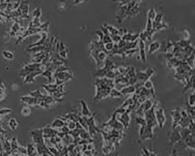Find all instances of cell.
Instances as JSON below:
<instances>
[{
    "label": "cell",
    "mask_w": 195,
    "mask_h": 156,
    "mask_svg": "<svg viewBox=\"0 0 195 156\" xmlns=\"http://www.w3.org/2000/svg\"><path fill=\"white\" fill-rule=\"evenodd\" d=\"M156 104V103L154 104L151 108L147 110L144 114L145 117V119L146 121L147 126L152 128L157 124L155 117V105Z\"/></svg>",
    "instance_id": "1"
},
{
    "label": "cell",
    "mask_w": 195,
    "mask_h": 156,
    "mask_svg": "<svg viewBox=\"0 0 195 156\" xmlns=\"http://www.w3.org/2000/svg\"><path fill=\"white\" fill-rule=\"evenodd\" d=\"M114 67L113 63L110 61L107 60L106 61L105 66L104 68L98 69L94 72L93 75L98 78H102L105 76L109 72L112 71Z\"/></svg>",
    "instance_id": "2"
},
{
    "label": "cell",
    "mask_w": 195,
    "mask_h": 156,
    "mask_svg": "<svg viewBox=\"0 0 195 156\" xmlns=\"http://www.w3.org/2000/svg\"><path fill=\"white\" fill-rule=\"evenodd\" d=\"M152 128L146 126L141 127L139 132V135L142 140L151 139L153 138V133Z\"/></svg>",
    "instance_id": "3"
},
{
    "label": "cell",
    "mask_w": 195,
    "mask_h": 156,
    "mask_svg": "<svg viewBox=\"0 0 195 156\" xmlns=\"http://www.w3.org/2000/svg\"><path fill=\"white\" fill-rule=\"evenodd\" d=\"M157 123L161 128H163L166 122V117L165 111L163 108H160L155 111Z\"/></svg>",
    "instance_id": "4"
},
{
    "label": "cell",
    "mask_w": 195,
    "mask_h": 156,
    "mask_svg": "<svg viewBox=\"0 0 195 156\" xmlns=\"http://www.w3.org/2000/svg\"><path fill=\"white\" fill-rule=\"evenodd\" d=\"M95 113L91 115L89 118H87L85 117L87 125L88 126V130L89 131L90 135H93L96 133L98 131V128L95 125L94 122V116Z\"/></svg>",
    "instance_id": "5"
},
{
    "label": "cell",
    "mask_w": 195,
    "mask_h": 156,
    "mask_svg": "<svg viewBox=\"0 0 195 156\" xmlns=\"http://www.w3.org/2000/svg\"><path fill=\"white\" fill-rule=\"evenodd\" d=\"M177 128H172V130L169 133V141L171 144H175L180 142L181 140L180 131L177 129Z\"/></svg>",
    "instance_id": "6"
},
{
    "label": "cell",
    "mask_w": 195,
    "mask_h": 156,
    "mask_svg": "<svg viewBox=\"0 0 195 156\" xmlns=\"http://www.w3.org/2000/svg\"><path fill=\"white\" fill-rule=\"evenodd\" d=\"M32 135L33 140L36 145L44 143L43 130L41 129L34 130L32 132Z\"/></svg>",
    "instance_id": "7"
},
{
    "label": "cell",
    "mask_w": 195,
    "mask_h": 156,
    "mask_svg": "<svg viewBox=\"0 0 195 156\" xmlns=\"http://www.w3.org/2000/svg\"><path fill=\"white\" fill-rule=\"evenodd\" d=\"M171 114L173 119L172 128H175L177 127V125L180 124L181 120L182 118L181 114L177 110L171 111Z\"/></svg>",
    "instance_id": "8"
},
{
    "label": "cell",
    "mask_w": 195,
    "mask_h": 156,
    "mask_svg": "<svg viewBox=\"0 0 195 156\" xmlns=\"http://www.w3.org/2000/svg\"><path fill=\"white\" fill-rule=\"evenodd\" d=\"M195 136L192 134L188 135L183 142L185 146L192 149H195Z\"/></svg>",
    "instance_id": "9"
},
{
    "label": "cell",
    "mask_w": 195,
    "mask_h": 156,
    "mask_svg": "<svg viewBox=\"0 0 195 156\" xmlns=\"http://www.w3.org/2000/svg\"><path fill=\"white\" fill-rule=\"evenodd\" d=\"M80 103L82 105V115L86 117L87 116H89V117L91 116V113L89 109L88 105L85 101L82 100H80Z\"/></svg>",
    "instance_id": "10"
},
{
    "label": "cell",
    "mask_w": 195,
    "mask_h": 156,
    "mask_svg": "<svg viewBox=\"0 0 195 156\" xmlns=\"http://www.w3.org/2000/svg\"><path fill=\"white\" fill-rule=\"evenodd\" d=\"M42 73V71H37L31 72L28 74L26 76V78L25 79V83H31L32 82H34V78L37 75L41 74Z\"/></svg>",
    "instance_id": "11"
},
{
    "label": "cell",
    "mask_w": 195,
    "mask_h": 156,
    "mask_svg": "<svg viewBox=\"0 0 195 156\" xmlns=\"http://www.w3.org/2000/svg\"><path fill=\"white\" fill-rule=\"evenodd\" d=\"M120 120L121 121V123H123L124 126H125V127H127L130 121V118L129 116H128V113H123L121 118H120Z\"/></svg>",
    "instance_id": "12"
},
{
    "label": "cell",
    "mask_w": 195,
    "mask_h": 156,
    "mask_svg": "<svg viewBox=\"0 0 195 156\" xmlns=\"http://www.w3.org/2000/svg\"><path fill=\"white\" fill-rule=\"evenodd\" d=\"M139 47L140 48V56L142 60L143 61H146V53L145 50V45L144 42H142V40L140 41V43H139Z\"/></svg>",
    "instance_id": "13"
},
{
    "label": "cell",
    "mask_w": 195,
    "mask_h": 156,
    "mask_svg": "<svg viewBox=\"0 0 195 156\" xmlns=\"http://www.w3.org/2000/svg\"><path fill=\"white\" fill-rule=\"evenodd\" d=\"M136 89L134 86H130L123 88L121 90V93L123 95H126L128 94L132 93L135 91Z\"/></svg>",
    "instance_id": "14"
},
{
    "label": "cell",
    "mask_w": 195,
    "mask_h": 156,
    "mask_svg": "<svg viewBox=\"0 0 195 156\" xmlns=\"http://www.w3.org/2000/svg\"><path fill=\"white\" fill-rule=\"evenodd\" d=\"M57 86L58 85L56 84L55 85H44L43 87L48 92L52 94L53 93L56 91Z\"/></svg>",
    "instance_id": "15"
},
{
    "label": "cell",
    "mask_w": 195,
    "mask_h": 156,
    "mask_svg": "<svg viewBox=\"0 0 195 156\" xmlns=\"http://www.w3.org/2000/svg\"><path fill=\"white\" fill-rule=\"evenodd\" d=\"M64 126V123L60 119H55L52 124V127L53 128H62Z\"/></svg>",
    "instance_id": "16"
},
{
    "label": "cell",
    "mask_w": 195,
    "mask_h": 156,
    "mask_svg": "<svg viewBox=\"0 0 195 156\" xmlns=\"http://www.w3.org/2000/svg\"><path fill=\"white\" fill-rule=\"evenodd\" d=\"M160 47L159 44L157 42H154L151 44L150 46L149 53H151L155 50H157Z\"/></svg>",
    "instance_id": "17"
},
{
    "label": "cell",
    "mask_w": 195,
    "mask_h": 156,
    "mask_svg": "<svg viewBox=\"0 0 195 156\" xmlns=\"http://www.w3.org/2000/svg\"><path fill=\"white\" fill-rule=\"evenodd\" d=\"M136 120L137 123L141 125V127H145L147 125L146 121L145 118L138 117L136 118Z\"/></svg>",
    "instance_id": "18"
},
{
    "label": "cell",
    "mask_w": 195,
    "mask_h": 156,
    "mask_svg": "<svg viewBox=\"0 0 195 156\" xmlns=\"http://www.w3.org/2000/svg\"><path fill=\"white\" fill-rule=\"evenodd\" d=\"M110 95L111 97H123V94L121 92H119V91L113 89L110 91Z\"/></svg>",
    "instance_id": "19"
},
{
    "label": "cell",
    "mask_w": 195,
    "mask_h": 156,
    "mask_svg": "<svg viewBox=\"0 0 195 156\" xmlns=\"http://www.w3.org/2000/svg\"><path fill=\"white\" fill-rule=\"evenodd\" d=\"M195 94L192 93L190 94L189 97V100H188V105L190 106L194 107L195 105Z\"/></svg>",
    "instance_id": "20"
},
{
    "label": "cell",
    "mask_w": 195,
    "mask_h": 156,
    "mask_svg": "<svg viewBox=\"0 0 195 156\" xmlns=\"http://www.w3.org/2000/svg\"><path fill=\"white\" fill-rule=\"evenodd\" d=\"M114 46V45L112 42L104 44L105 48L107 53L112 51Z\"/></svg>",
    "instance_id": "21"
},
{
    "label": "cell",
    "mask_w": 195,
    "mask_h": 156,
    "mask_svg": "<svg viewBox=\"0 0 195 156\" xmlns=\"http://www.w3.org/2000/svg\"><path fill=\"white\" fill-rule=\"evenodd\" d=\"M106 29H107L108 31H109V32L110 31L112 35H117L118 33V31L115 28H114L113 27L108 26Z\"/></svg>",
    "instance_id": "22"
},
{
    "label": "cell",
    "mask_w": 195,
    "mask_h": 156,
    "mask_svg": "<svg viewBox=\"0 0 195 156\" xmlns=\"http://www.w3.org/2000/svg\"><path fill=\"white\" fill-rule=\"evenodd\" d=\"M42 75L47 77L48 78L49 83H50L52 80V73L50 70H47L42 73Z\"/></svg>",
    "instance_id": "23"
},
{
    "label": "cell",
    "mask_w": 195,
    "mask_h": 156,
    "mask_svg": "<svg viewBox=\"0 0 195 156\" xmlns=\"http://www.w3.org/2000/svg\"><path fill=\"white\" fill-rule=\"evenodd\" d=\"M145 87L147 89H153V83L150 80H147L145 83Z\"/></svg>",
    "instance_id": "24"
},
{
    "label": "cell",
    "mask_w": 195,
    "mask_h": 156,
    "mask_svg": "<svg viewBox=\"0 0 195 156\" xmlns=\"http://www.w3.org/2000/svg\"><path fill=\"white\" fill-rule=\"evenodd\" d=\"M68 128L71 130H73L76 128V123L73 121H71L69 123Z\"/></svg>",
    "instance_id": "25"
},
{
    "label": "cell",
    "mask_w": 195,
    "mask_h": 156,
    "mask_svg": "<svg viewBox=\"0 0 195 156\" xmlns=\"http://www.w3.org/2000/svg\"><path fill=\"white\" fill-rule=\"evenodd\" d=\"M4 54L5 57H6L8 59H11L13 58V55L9 52H4Z\"/></svg>",
    "instance_id": "26"
},
{
    "label": "cell",
    "mask_w": 195,
    "mask_h": 156,
    "mask_svg": "<svg viewBox=\"0 0 195 156\" xmlns=\"http://www.w3.org/2000/svg\"><path fill=\"white\" fill-rule=\"evenodd\" d=\"M62 130L63 133L65 134L69 133V128L65 126H64L63 127H62Z\"/></svg>",
    "instance_id": "27"
},
{
    "label": "cell",
    "mask_w": 195,
    "mask_h": 156,
    "mask_svg": "<svg viewBox=\"0 0 195 156\" xmlns=\"http://www.w3.org/2000/svg\"><path fill=\"white\" fill-rule=\"evenodd\" d=\"M149 18L151 19L154 18L155 16V12L153 10H151L150 12L149 13Z\"/></svg>",
    "instance_id": "28"
},
{
    "label": "cell",
    "mask_w": 195,
    "mask_h": 156,
    "mask_svg": "<svg viewBox=\"0 0 195 156\" xmlns=\"http://www.w3.org/2000/svg\"><path fill=\"white\" fill-rule=\"evenodd\" d=\"M65 156H69V155H68V154H66L65 155Z\"/></svg>",
    "instance_id": "29"
}]
</instances>
